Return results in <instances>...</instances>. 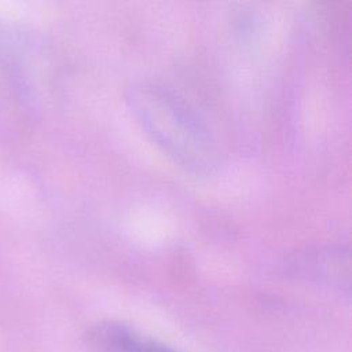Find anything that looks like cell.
<instances>
[{
	"label": "cell",
	"mask_w": 352,
	"mask_h": 352,
	"mask_svg": "<svg viewBox=\"0 0 352 352\" xmlns=\"http://www.w3.org/2000/svg\"><path fill=\"white\" fill-rule=\"evenodd\" d=\"M88 344L96 352H176L121 322H100L87 333Z\"/></svg>",
	"instance_id": "obj_2"
},
{
	"label": "cell",
	"mask_w": 352,
	"mask_h": 352,
	"mask_svg": "<svg viewBox=\"0 0 352 352\" xmlns=\"http://www.w3.org/2000/svg\"><path fill=\"white\" fill-rule=\"evenodd\" d=\"M125 100L143 133L179 168L205 175L217 165L219 151L210 131L172 91L139 82L128 89Z\"/></svg>",
	"instance_id": "obj_1"
}]
</instances>
